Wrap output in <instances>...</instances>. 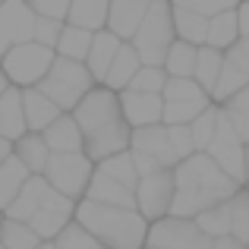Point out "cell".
Masks as SVG:
<instances>
[{
	"label": "cell",
	"mask_w": 249,
	"mask_h": 249,
	"mask_svg": "<svg viewBox=\"0 0 249 249\" xmlns=\"http://www.w3.org/2000/svg\"><path fill=\"white\" fill-rule=\"evenodd\" d=\"M73 117L82 129L85 155L95 164H101V161L114 158L120 152H129V145H133V126L123 117L120 91H110L107 85H95L82 98L79 107L73 110Z\"/></svg>",
	"instance_id": "1"
},
{
	"label": "cell",
	"mask_w": 249,
	"mask_h": 249,
	"mask_svg": "<svg viewBox=\"0 0 249 249\" xmlns=\"http://www.w3.org/2000/svg\"><path fill=\"white\" fill-rule=\"evenodd\" d=\"M76 224L85 227L110 249H145L148 246V224L139 208H114L101 202L82 199L76 208Z\"/></svg>",
	"instance_id": "2"
},
{
	"label": "cell",
	"mask_w": 249,
	"mask_h": 249,
	"mask_svg": "<svg viewBox=\"0 0 249 249\" xmlns=\"http://www.w3.org/2000/svg\"><path fill=\"white\" fill-rule=\"evenodd\" d=\"M174 44H177L174 3L170 0H152V10H148L142 29L133 38V48L142 57V67H164Z\"/></svg>",
	"instance_id": "3"
},
{
	"label": "cell",
	"mask_w": 249,
	"mask_h": 249,
	"mask_svg": "<svg viewBox=\"0 0 249 249\" xmlns=\"http://www.w3.org/2000/svg\"><path fill=\"white\" fill-rule=\"evenodd\" d=\"M98 85V79L91 76V70L79 60H67V57H57L54 67H51L48 79H44L38 89L63 110V114H73L82 104V98L89 95Z\"/></svg>",
	"instance_id": "4"
},
{
	"label": "cell",
	"mask_w": 249,
	"mask_h": 249,
	"mask_svg": "<svg viewBox=\"0 0 249 249\" xmlns=\"http://www.w3.org/2000/svg\"><path fill=\"white\" fill-rule=\"evenodd\" d=\"M54 60H57L54 48L29 41V44H16L13 51H6L0 70L6 73L10 85H16V89H38V85L48 79Z\"/></svg>",
	"instance_id": "5"
},
{
	"label": "cell",
	"mask_w": 249,
	"mask_h": 249,
	"mask_svg": "<svg viewBox=\"0 0 249 249\" xmlns=\"http://www.w3.org/2000/svg\"><path fill=\"white\" fill-rule=\"evenodd\" d=\"M174 177H177V189H208V193H218L221 199H233L243 189L233 177H227L218 167V161L208 152H196L193 158L180 161Z\"/></svg>",
	"instance_id": "6"
},
{
	"label": "cell",
	"mask_w": 249,
	"mask_h": 249,
	"mask_svg": "<svg viewBox=\"0 0 249 249\" xmlns=\"http://www.w3.org/2000/svg\"><path fill=\"white\" fill-rule=\"evenodd\" d=\"M95 170H98V164L85 152L51 155L48 170H44V180H48L57 193H63V196H70V199L82 202L85 193H89V186H91Z\"/></svg>",
	"instance_id": "7"
},
{
	"label": "cell",
	"mask_w": 249,
	"mask_h": 249,
	"mask_svg": "<svg viewBox=\"0 0 249 249\" xmlns=\"http://www.w3.org/2000/svg\"><path fill=\"white\" fill-rule=\"evenodd\" d=\"M148 246L152 249H214V240L202 233L196 221L186 218H161L148 231Z\"/></svg>",
	"instance_id": "8"
},
{
	"label": "cell",
	"mask_w": 249,
	"mask_h": 249,
	"mask_svg": "<svg viewBox=\"0 0 249 249\" xmlns=\"http://www.w3.org/2000/svg\"><path fill=\"white\" fill-rule=\"evenodd\" d=\"M208 155H212V158L218 161V167L224 170L227 177H233V180H237L240 186H246V183H249V167H246V142L240 139V133L233 129V123L224 117V110H221L218 136H214V142H212V148H208Z\"/></svg>",
	"instance_id": "9"
},
{
	"label": "cell",
	"mask_w": 249,
	"mask_h": 249,
	"mask_svg": "<svg viewBox=\"0 0 249 249\" xmlns=\"http://www.w3.org/2000/svg\"><path fill=\"white\" fill-rule=\"evenodd\" d=\"M174 196H177V177L174 170H158L152 177H142L139 189H136V202H139V212L148 224L167 218L170 205H174Z\"/></svg>",
	"instance_id": "10"
},
{
	"label": "cell",
	"mask_w": 249,
	"mask_h": 249,
	"mask_svg": "<svg viewBox=\"0 0 249 249\" xmlns=\"http://www.w3.org/2000/svg\"><path fill=\"white\" fill-rule=\"evenodd\" d=\"M35 10L29 0H3L0 3V51H13L16 44L35 41Z\"/></svg>",
	"instance_id": "11"
},
{
	"label": "cell",
	"mask_w": 249,
	"mask_h": 249,
	"mask_svg": "<svg viewBox=\"0 0 249 249\" xmlns=\"http://www.w3.org/2000/svg\"><path fill=\"white\" fill-rule=\"evenodd\" d=\"M129 152L148 155V158H155L164 170H177V167H180V155H177L174 145H170V133H167L164 123L133 129V145H129Z\"/></svg>",
	"instance_id": "12"
},
{
	"label": "cell",
	"mask_w": 249,
	"mask_h": 249,
	"mask_svg": "<svg viewBox=\"0 0 249 249\" xmlns=\"http://www.w3.org/2000/svg\"><path fill=\"white\" fill-rule=\"evenodd\" d=\"M120 104H123V117L133 129L142 126H158L164 123V95H148V91H120Z\"/></svg>",
	"instance_id": "13"
},
{
	"label": "cell",
	"mask_w": 249,
	"mask_h": 249,
	"mask_svg": "<svg viewBox=\"0 0 249 249\" xmlns=\"http://www.w3.org/2000/svg\"><path fill=\"white\" fill-rule=\"evenodd\" d=\"M152 0H110V16H107V29L114 35H120L123 41H133L136 32L142 29Z\"/></svg>",
	"instance_id": "14"
},
{
	"label": "cell",
	"mask_w": 249,
	"mask_h": 249,
	"mask_svg": "<svg viewBox=\"0 0 249 249\" xmlns=\"http://www.w3.org/2000/svg\"><path fill=\"white\" fill-rule=\"evenodd\" d=\"M0 136L10 139L16 145L22 136H29V120H25V101H22V89L10 85L6 95L0 98Z\"/></svg>",
	"instance_id": "15"
},
{
	"label": "cell",
	"mask_w": 249,
	"mask_h": 249,
	"mask_svg": "<svg viewBox=\"0 0 249 249\" xmlns=\"http://www.w3.org/2000/svg\"><path fill=\"white\" fill-rule=\"evenodd\" d=\"M123 44H126V41H123L120 35H114L110 29H104V32L95 35L85 67L91 70V76L98 79V85H104V79H107V73H110V67H114V60H117V54H120Z\"/></svg>",
	"instance_id": "16"
},
{
	"label": "cell",
	"mask_w": 249,
	"mask_h": 249,
	"mask_svg": "<svg viewBox=\"0 0 249 249\" xmlns=\"http://www.w3.org/2000/svg\"><path fill=\"white\" fill-rule=\"evenodd\" d=\"M48 189H51V183L44 180V174H32V180L25 183V189L19 193V199L6 208V218L29 224V221L41 212V202H44V196H48Z\"/></svg>",
	"instance_id": "17"
},
{
	"label": "cell",
	"mask_w": 249,
	"mask_h": 249,
	"mask_svg": "<svg viewBox=\"0 0 249 249\" xmlns=\"http://www.w3.org/2000/svg\"><path fill=\"white\" fill-rule=\"evenodd\" d=\"M25 101V120H29V133H44L51 123H57L63 117V110L44 95L41 89H22Z\"/></svg>",
	"instance_id": "18"
},
{
	"label": "cell",
	"mask_w": 249,
	"mask_h": 249,
	"mask_svg": "<svg viewBox=\"0 0 249 249\" xmlns=\"http://www.w3.org/2000/svg\"><path fill=\"white\" fill-rule=\"evenodd\" d=\"M44 142L54 155H67V152H85V139H82V129L76 123L73 114H63L57 123H51L44 129Z\"/></svg>",
	"instance_id": "19"
},
{
	"label": "cell",
	"mask_w": 249,
	"mask_h": 249,
	"mask_svg": "<svg viewBox=\"0 0 249 249\" xmlns=\"http://www.w3.org/2000/svg\"><path fill=\"white\" fill-rule=\"evenodd\" d=\"M85 199L101 202V205H114V208H139L133 189H126L123 183L110 180V177L98 174V170H95V177H91V186H89V193H85Z\"/></svg>",
	"instance_id": "20"
},
{
	"label": "cell",
	"mask_w": 249,
	"mask_h": 249,
	"mask_svg": "<svg viewBox=\"0 0 249 249\" xmlns=\"http://www.w3.org/2000/svg\"><path fill=\"white\" fill-rule=\"evenodd\" d=\"M218 202H227V199H221L218 193H208V189H177L174 205H170V218L196 221L199 214H205L208 208H214Z\"/></svg>",
	"instance_id": "21"
},
{
	"label": "cell",
	"mask_w": 249,
	"mask_h": 249,
	"mask_svg": "<svg viewBox=\"0 0 249 249\" xmlns=\"http://www.w3.org/2000/svg\"><path fill=\"white\" fill-rule=\"evenodd\" d=\"M107 16H110V0H73L67 22L98 35L107 29Z\"/></svg>",
	"instance_id": "22"
},
{
	"label": "cell",
	"mask_w": 249,
	"mask_h": 249,
	"mask_svg": "<svg viewBox=\"0 0 249 249\" xmlns=\"http://www.w3.org/2000/svg\"><path fill=\"white\" fill-rule=\"evenodd\" d=\"M139 70H142V57H139V51L133 48V41H126L120 48V54H117V60H114V67H110L104 85H107L110 91H126Z\"/></svg>",
	"instance_id": "23"
},
{
	"label": "cell",
	"mask_w": 249,
	"mask_h": 249,
	"mask_svg": "<svg viewBox=\"0 0 249 249\" xmlns=\"http://www.w3.org/2000/svg\"><path fill=\"white\" fill-rule=\"evenodd\" d=\"M29 180H32V170L25 167L16 155L0 167V208H3V214H6V208L19 199V193L25 189V183H29Z\"/></svg>",
	"instance_id": "24"
},
{
	"label": "cell",
	"mask_w": 249,
	"mask_h": 249,
	"mask_svg": "<svg viewBox=\"0 0 249 249\" xmlns=\"http://www.w3.org/2000/svg\"><path fill=\"white\" fill-rule=\"evenodd\" d=\"M174 25H177V38H180V41H189V44H196V48H205L208 44V25H212L208 16L174 6Z\"/></svg>",
	"instance_id": "25"
},
{
	"label": "cell",
	"mask_w": 249,
	"mask_h": 249,
	"mask_svg": "<svg viewBox=\"0 0 249 249\" xmlns=\"http://www.w3.org/2000/svg\"><path fill=\"white\" fill-rule=\"evenodd\" d=\"M51 155H54V152L48 148V142H44L41 133H29V136H22V139L16 142V158L22 161L32 174H44Z\"/></svg>",
	"instance_id": "26"
},
{
	"label": "cell",
	"mask_w": 249,
	"mask_h": 249,
	"mask_svg": "<svg viewBox=\"0 0 249 249\" xmlns=\"http://www.w3.org/2000/svg\"><path fill=\"white\" fill-rule=\"evenodd\" d=\"M240 41V19H237V10H227V13H218L208 25V48H218V51H231L233 44Z\"/></svg>",
	"instance_id": "27"
},
{
	"label": "cell",
	"mask_w": 249,
	"mask_h": 249,
	"mask_svg": "<svg viewBox=\"0 0 249 249\" xmlns=\"http://www.w3.org/2000/svg\"><path fill=\"white\" fill-rule=\"evenodd\" d=\"M196 63H199V48L177 38V44L167 54L164 70H167L170 79H196Z\"/></svg>",
	"instance_id": "28"
},
{
	"label": "cell",
	"mask_w": 249,
	"mask_h": 249,
	"mask_svg": "<svg viewBox=\"0 0 249 249\" xmlns=\"http://www.w3.org/2000/svg\"><path fill=\"white\" fill-rule=\"evenodd\" d=\"M224 63H227V54H224V51L208 48V44H205V48H199V63H196V82H199L202 89L208 91V95H212L214 85H218Z\"/></svg>",
	"instance_id": "29"
},
{
	"label": "cell",
	"mask_w": 249,
	"mask_h": 249,
	"mask_svg": "<svg viewBox=\"0 0 249 249\" xmlns=\"http://www.w3.org/2000/svg\"><path fill=\"white\" fill-rule=\"evenodd\" d=\"M98 174H104V177H110V180H117V183H123L126 189H139V170H136V161H133V152H120V155H114V158H107V161H101L98 164Z\"/></svg>",
	"instance_id": "30"
},
{
	"label": "cell",
	"mask_w": 249,
	"mask_h": 249,
	"mask_svg": "<svg viewBox=\"0 0 249 249\" xmlns=\"http://www.w3.org/2000/svg\"><path fill=\"white\" fill-rule=\"evenodd\" d=\"M91 41H95V35H91V32L76 29V25L67 22L60 41H57V57H67V60L85 63V60H89V51H91Z\"/></svg>",
	"instance_id": "31"
},
{
	"label": "cell",
	"mask_w": 249,
	"mask_h": 249,
	"mask_svg": "<svg viewBox=\"0 0 249 249\" xmlns=\"http://www.w3.org/2000/svg\"><path fill=\"white\" fill-rule=\"evenodd\" d=\"M246 85H249V76L237 67V63L227 60L224 70H221V79H218V85H214V91H212V101L214 104H227L233 95H240Z\"/></svg>",
	"instance_id": "32"
},
{
	"label": "cell",
	"mask_w": 249,
	"mask_h": 249,
	"mask_svg": "<svg viewBox=\"0 0 249 249\" xmlns=\"http://www.w3.org/2000/svg\"><path fill=\"white\" fill-rule=\"evenodd\" d=\"M218 123H221V104H212L205 114H199L189 123L193 139H196V152H208V148H212L214 136H218Z\"/></svg>",
	"instance_id": "33"
},
{
	"label": "cell",
	"mask_w": 249,
	"mask_h": 249,
	"mask_svg": "<svg viewBox=\"0 0 249 249\" xmlns=\"http://www.w3.org/2000/svg\"><path fill=\"white\" fill-rule=\"evenodd\" d=\"M212 104V98H205V101H164V126H189Z\"/></svg>",
	"instance_id": "34"
},
{
	"label": "cell",
	"mask_w": 249,
	"mask_h": 249,
	"mask_svg": "<svg viewBox=\"0 0 249 249\" xmlns=\"http://www.w3.org/2000/svg\"><path fill=\"white\" fill-rule=\"evenodd\" d=\"M196 224L202 227V233L212 240H221V237H231V199L227 202H218L214 208H208L205 214L196 218Z\"/></svg>",
	"instance_id": "35"
},
{
	"label": "cell",
	"mask_w": 249,
	"mask_h": 249,
	"mask_svg": "<svg viewBox=\"0 0 249 249\" xmlns=\"http://www.w3.org/2000/svg\"><path fill=\"white\" fill-rule=\"evenodd\" d=\"M73 221H76V218H70V214H63V212H54V208H41V212H38L35 218L29 221V227H32V231H35L41 240H57L70 224H73Z\"/></svg>",
	"instance_id": "36"
},
{
	"label": "cell",
	"mask_w": 249,
	"mask_h": 249,
	"mask_svg": "<svg viewBox=\"0 0 249 249\" xmlns=\"http://www.w3.org/2000/svg\"><path fill=\"white\" fill-rule=\"evenodd\" d=\"M0 243L6 249H38L44 243L41 237H38L35 231H32L29 224H22V221H3V231H0Z\"/></svg>",
	"instance_id": "37"
},
{
	"label": "cell",
	"mask_w": 249,
	"mask_h": 249,
	"mask_svg": "<svg viewBox=\"0 0 249 249\" xmlns=\"http://www.w3.org/2000/svg\"><path fill=\"white\" fill-rule=\"evenodd\" d=\"M221 110H224V117L233 123V129L240 133V139L249 145V85L240 95H233L227 104H221Z\"/></svg>",
	"instance_id": "38"
},
{
	"label": "cell",
	"mask_w": 249,
	"mask_h": 249,
	"mask_svg": "<svg viewBox=\"0 0 249 249\" xmlns=\"http://www.w3.org/2000/svg\"><path fill=\"white\" fill-rule=\"evenodd\" d=\"M231 237L249 246V189L243 186L231 199Z\"/></svg>",
	"instance_id": "39"
},
{
	"label": "cell",
	"mask_w": 249,
	"mask_h": 249,
	"mask_svg": "<svg viewBox=\"0 0 249 249\" xmlns=\"http://www.w3.org/2000/svg\"><path fill=\"white\" fill-rule=\"evenodd\" d=\"M167 82H170V76H167L164 67H142L139 73H136V79H133L129 89L133 91H148V95H164Z\"/></svg>",
	"instance_id": "40"
},
{
	"label": "cell",
	"mask_w": 249,
	"mask_h": 249,
	"mask_svg": "<svg viewBox=\"0 0 249 249\" xmlns=\"http://www.w3.org/2000/svg\"><path fill=\"white\" fill-rule=\"evenodd\" d=\"M57 249H110V246H104L98 237H91L85 227H79L73 221V224L57 237Z\"/></svg>",
	"instance_id": "41"
},
{
	"label": "cell",
	"mask_w": 249,
	"mask_h": 249,
	"mask_svg": "<svg viewBox=\"0 0 249 249\" xmlns=\"http://www.w3.org/2000/svg\"><path fill=\"white\" fill-rule=\"evenodd\" d=\"M212 98L196 79H170L164 89V101H205Z\"/></svg>",
	"instance_id": "42"
},
{
	"label": "cell",
	"mask_w": 249,
	"mask_h": 249,
	"mask_svg": "<svg viewBox=\"0 0 249 249\" xmlns=\"http://www.w3.org/2000/svg\"><path fill=\"white\" fill-rule=\"evenodd\" d=\"M174 6L180 10H193V13H202V16L214 19L218 13H227V10H237L240 0H170Z\"/></svg>",
	"instance_id": "43"
},
{
	"label": "cell",
	"mask_w": 249,
	"mask_h": 249,
	"mask_svg": "<svg viewBox=\"0 0 249 249\" xmlns=\"http://www.w3.org/2000/svg\"><path fill=\"white\" fill-rule=\"evenodd\" d=\"M29 6L35 10V16L57 19V22H67V19H70V6H73V0H29Z\"/></svg>",
	"instance_id": "44"
},
{
	"label": "cell",
	"mask_w": 249,
	"mask_h": 249,
	"mask_svg": "<svg viewBox=\"0 0 249 249\" xmlns=\"http://www.w3.org/2000/svg\"><path fill=\"white\" fill-rule=\"evenodd\" d=\"M63 29H67V22H57V19L38 16V22H35V41L44 44V48H54L57 51V41H60Z\"/></svg>",
	"instance_id": "45"
},
{
	"label": "cell",
	"mask_w": 249,
	"mask_h": 249,
	"mask_svg": "<svg viewBox=\"0 0 249 249\" xmlns=\"http://www.w3.org/2000/svg\"><path fill=\"white\" fill-rule=\"evenodd\" d=\"M167 133H170V145H174V152L180 155V161L193 158V155H196L193 129H189V126H167Z\"/></svg>",
	"instance_id": "46"
},
{
	"label": "cell",
	"mask_w": 249,
	"mask_h": 249,
	"mask_svg": "<svg viewBox=\"0 0 249 249\" xmlns=\"http://www.w3.org/2000/svg\"><path fill=\"white\" fill-rule=\"evenodd\" d=\"M227 60L231 63H237L240 70H243V73L249 76V38H240L237 44H233L231 51H227Z\"/></svg>",
	"instance_id": "47"
},
{
	"label": "cell",
	"mask_w": 249,
	"mask_h": 249,
	"mask_svg": "<svg viewBox=\"0 0 249 249\" xmlns=\"http://www.w3.org/2000/svg\"><path fill=\"white\" fill-rule=\"evenodd\" d=\"M133 161H136V170H139V177H152V174H158V170H164L155 158H148V155H142V152H133Z\"/></svg>",
	"instance_id": "48"
},
{
	"label": "cell",
	"mask_w": 249,
	"mask_h": 249,
	"mask_svg": "<svg viewBox=\"0 0 249 249\" xmlns=\"http://www.w3.org/2000/svg\"><path fill=\"white\" fill-rule=\"evenodd\" d=\"M237 19H240V38H249V0H240Z\"/></svg>",
	"instance_id": "49"
},
{
	"label": "cell",
	"mask_w": 249,
	"mask_h": 249,
	"mask_svg": "<svg viewBox=\"0 0 249 249\" xmlns=\"http://www.w3.org/2000/svg\"><path fill=\"white\" fill-rule=\"evenodd\" d=\"M13 155H16V145H13L10 139H3V136H0V167H3Z\"/></svg>",
	"instance_id": "50"
},
{
	"label": "cell",
	"mask_w": 249,
	"mask_h": 249,
	"mask_svg": "<svg viewBox=\"0 0 249 249\" xmlns=\"http://www.w3.org/2000/svg\"><path fill=\"white\" fill-rule=\"evenodd\" d=\"M214 249H249V246L240 243L237 237H221V240H214Z\"/></svg>",
	"instance_id": "51"
},
{
	"label": "cell",
	"mask_w": 249,
	"mask_h": 249,
	"mask_svg": "<svg viewBox=\"0 0 249 249\" xmlns=\"http://www.w3.org/2000/svg\"><path fill=\"white\" fill-rule=\"evenodd\" d=\"M6 89H10V79H6V73H3V70H0V98L6 95Z\"/></svg>",
	"instance_id": "52"
},
{
	"label": "cell",
	"mask_w": 249,
	"mask_h": 249,
	"mask_svg": "<svg viewBox=\"0 0 249 249\" xmlns=\"http://www.w3.org/2000/svg\"><path fill=\"white\" fill-rule=\"evenodd\" d=\"M38 249H57V240H44V243L38 246Z\"/></svg>",
	"instance_id": "53"
},
{
	"label": "cell",
	"mask_w": 249,
	"mask_h": 249,
	"mask_svg": "<svg viewBox=\"0 0 249 249\" xmlns=\"http://www.w3.org/2000/svg\"><path fill=\"white\" fill-rule=\"evenodd\" d=\"M3 221H6V214H3V208H0V231H3Z\"/></svg>",
	"instance_id": "54"
},
{
	"label": "cell",
	"mask_w": 249,
	"mask_h": 249,
	"mask_svg": "<svg viewBox=\"0 0 249 249\" xmlns=\"http://www.w3.org/2000/svg\"><path fill=\"white\" fill-rule=\"evenodd\" d=\"M246 167H249V145H246Z\"/></svg>",
	"instance_id": "55"
},
{
	"label": "cell",
	"mask_w": 249,
	"mask_h": 249,
	"mask_svg": "<svg viewBox=\"0 0 249 249\" xmlns=\"http://www.w3.org/2000/svg\"><path fill=\"white\" fill-rule=\"evenodd\" d=\"M0 63H3V51H0Z\"/></svg>",
	"instance_id": "56"
},
{
	"label": "cell",
	"mask_w": 249,
	"mask_h": 249,
	"mask_svg": "<svg viewBox=\"0 0 249 249\" xmlns=\"http://www.w3.org/2000/svg\"><path fill=\"white\" fill-rule=\"evenodd\" d=\"M0 249H6V246H3V243H0Z\"/></svg>",
	"instance_id": "57"
},
{
	"label": "cell",
	"mask_w": 249,
	"mask_h": 249,
	"mask_svg": "<svg viewBox=\"0 0 249 249\" xmlns=\"http://www.w3.org/2000/svg\"><path fill=\"white\" fill-rule=\"evenodd\" d=\"M246 189H249V183H246Z\"/></svg>",
	"instance_id": "58"
},
{
	"label": "cell",
	"mask_w": 249,
	"mask_h": 249,
	"mask_svg": "<svg viewBox=\"0 0 249 249\" xmlns=\"http://www.w3.org/2000/svg\"><path fill=\"white\" fill-rule=\"evenodd\" d=\"M145 249H152V246H145Z\"/></svg>",
	"instance_id": "59"
},
{
	"label": "cell",
	"mask_w": 249,
	"mask_h": 249,
	"mask_svg": "<svg viewBox=\"0 0 249 249\" xmlns=\"http://www.w3.org/2000/svg\"><path fill=\"white\" fill-rule=\"evenodd\" d=\"M0 3H3V0H0Z\"/></svg>",
	"instance_id": "60"
}]
</instances>
